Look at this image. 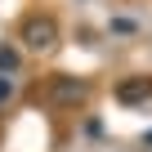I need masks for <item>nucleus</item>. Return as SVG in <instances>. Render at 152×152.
Listing matches in <instances>:
<instances>
[{"instance_id":"nucleus-6","label":"nucleus","mask_w":152,"mask_h":152,"mask_svg":"<svg viewBox=\"0 0 152 152\" xmlns=\"http://www.w3.org/2000/svg\"><path fill=\"white\" fill-rule=\"evenodd\" d=\"M148 143H152V134H148Z\"/></svg>"},{"instance_id":"nucleus-4","label":"nucleus","mask_w":152,"mask_h":152,"mask_svg":"<svg viewBox=\"0 0 152 152\" xmlns=\"http://www.w3.org/2000/svg\"><path fill=\"white\" fill-rule=\"evenodd\" d=\"M0 72H5V76L18 72V49H14V45H0Z\"/></svg>"},{"instance_id":"nucleus-2","label":"nucleus","mask_w":152,"mask_h":152,"mask_svg":"<svg viewBox=\"0 0 152 152\" xmlns=\"http://www.w3.org/2000/svg\"><path fill=\"white\" fill-rule=\"evenodd\" d=\"M85 94H90V85L76 81V76H54V81H49V99H54L58 107H76V103H85Z\"/></svg>"},{"instance_id":"nucleus-1","label":"nucleus","mask_w":152,"mask_h":152,"mask_svg":"<svg viewBox=\"0 0 152 152\" xmlns=\"http://www.w3.org/2000/svg\"><path fill=\"white\" fill-rule=\"evenodd\" d=\"M23 45H27L31 54H49V49L58 45V23H54L49 14H31V18L23 23Z\"/></svg>"},{"instance_id":"nucleus-3","label":"nucleus","mask_w":152,"mask_h":152,"mask_svg":"<svg viewBox=\"0 0 152 152\" xmlns=\"http://www.w3.org/2000/svg\"><path fill=\"white\" fill-rule=\"evenodd\" d=\"M152 94V81H148V76H134V81H121L116 85V99L121 103H139V99H148Z\"/></svg>"},{"instance_id":"nucleus-5","label":"nucleus","mask_w":152,"mask_h":152,"mask_svg":"<svg viewBox=\"0 0 152 152\" xmlns=\"http://www.w3.org/2000/svg\"><path fill=\"white\" fill-rule=\"evenodd\" d=\"M14 99V81H9V76H0V103H9Z\"/></svg>"}]
</instances>
